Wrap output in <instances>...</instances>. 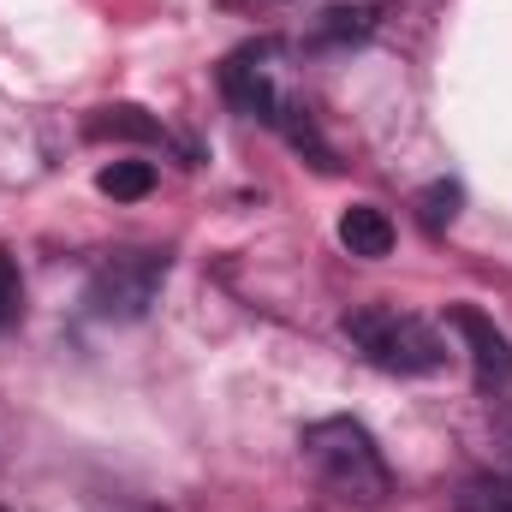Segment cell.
<instances>
[{
  "label": "cell",
  "mask_w": 512,
  "mask_h": 512,
  "mask_svg": "<svg viewBox=\"0 0 512 512\" xmlns=\"http://www.w3.org/2000/svg\"><path fill=\"white\" fill-rule=\"evenodd\" d=\"M304 447V465L316 471V483L334 495V501H352V507H382L393 495V471H387L376 435L358 423V417H322L298 435Z\"/></svg>",
  "instance_id": "1"
},
{
  "label": "cell",
  "mask_w": 512,
  "mask_h": 512,
  "mask_svg": "<svg viewBox=\"0 0 512 512\" xmlns=\"http://www.w3.org/2000/svg\"><path fill=\"white\" fill-rule=\"evenodd\" d=\"M346 340L376 364L387 376H429V370H441L447 364V340L423 322V316H411V310H393V304H358V310H346Z\"/></svg>",
  "instance_id": "2"
},
{
  "label": "cell",
  "mask_w": 512,
  "mask_h": 512,
  "mask_svg": "<svg viewBox=\"0 0 512 512\" xmlns=\"http://www.w3.org/2000/svg\"><path fill=\"white\" fill-rule=\"evenodd\" d=\"M221 84L233 96V108H245L262 126H280L292 143H304L310 126H298V102L286 96V78H280V42H251L239 48L227 66H221Z\"/></svg>",
  "instance_id": "3"
},
{
  "label": "cell",
  "mask_w": 512,
  "mask_h": 512,
  "mask_svg": "<svg viewBox=\"0 0 512 512\" xmlns=\"http://www.w3.org/2000/svg\"><path fill=\"white\" fill-rule=\"evenodd\" d=\"M161 280H167V256H155V251H114L96 274H90L84 304H90V316H102V322H137V316L155 304Z\"/></svg>",
  "instance_id": "4"
},
{
  "label": "cell",
  "mask_w": 512,
  "mask_h": 512,
  "mask_svg": "<svg viewBox=\"0 0 512 512\" xmlns=\"http://www.w3.org/2000/svg\"><path fill=\"white\" fill-rule=\"evenodd\" d=\"M447 328L465 340V352H471V370H477V387L483 393H501L512 387V340L483 316V310H471V304H453L447 310Z\"/></svg>",
  "instance_id": "5"
},
{
  "label": "cell",
  "mask_w": 512,
  "mask_h": 512,
  "mask_svg": "<svg viewBox=\"0 0 512 512\" xmlns=\"http://www.w3.org/2000/svg\"><path fill=\"white\" fill-rule=\"evenodd\" d=\"M340 245L352 256H364V262H382V256L393 251V221H387V209L352 203V209L340 215Z\"/></svg>",
  "instance_id": "6"
},
{
  "label": "cell",
  "mask_w": 512,
  "mask_h": 512,
  "mask_svg": "<svg viewBox=\"0 0 512 512\" xmlns=\"http://www.w3.org/2000/svg\"><path fill=\"white\" fill-rule=\"evenodd\" d=\"M96 191L114 197V203H137V197L155 191V167H149V161H108V167L96 173Z\"/></svg>",
  "instance_id": "7"
},
{
  "label": "cell",
  "mask_w": 512,
  "mask_h": 512,
  "mask_svg": "<svg viewBox=\"0 0 512 512\" xmlns=\"http://www.w3.org/2000/svg\"><path fill=\"white\" fill-rule=\"evenodd\" d=\"M90 137H143V143H167V131H161V120H149L143 108H102L96 120H90Z\"/></svg>",
  "instance_id": "8"
},
{
  "label": "cell",
  "mask_w": 512,
  "mask_h": 512,
  "mask_svg": "<svg viewBox=\"0 0 512 512\" xmlns=\"http://www.w3.org/2000/svg\"><path fill=\"white\" fill-rule=\"evenodd\" d=\"M376 30V6L358 0V6H328L322 24H316V42H364Z\"/></svg>",
  "instance_id": "9"
},
{
  "label": "cell",
  "mask_w": 512,
  "mask_h": 512,
  "mask_svg": "<svg viewBox=\"0 0 512 512\" xmlns=\"http://www.w3.org/2000/svg\"><path fill=\"white\" fill-rule=\"evenodd\" d=\"M453 512H512V477H471Z\"/></svg>",
  "instance_id": "10"
},
{
  "label": "cell",
  "mask_w": 512,
  "mask_h": 512,
  "mask_svg": "<svg viewBox=\"0 0 512 512\" xmlns=\"http://www.w3.org/2000/svg\"><path fill=\"white\" fill-rule=\"evenodd\" d=\"M24 310V280H18V262L0 251V328H12Z\"/></svg>",
  "instance_id": "11"
},
{
  "label": "cell",
  "mask_w": 512,
  "mask_h": 512,
  "mask_svg": "<svg viewBox=\"0 0 512 512\" xmlns=\"http://www.w3.org/2000/svg\"><path fill=\"white\" fill-rule=\"evenodd\" d=\"M453 215H459V185H429V191H423V221H429V233H441Z\"/></svg>",
  "instance_id": "12"
},
{
  "label": "cell",
  "mask_w": 512,
  "mask_h": 512,
  "mask_svg": "<svg viewBox=\"0 0 512 512\" xmlns=\"http://www.w3.org/2000/svg\"><path fill=\"white\" fill-rule=\"evenodd\" d=\"M0 512H6V507H0Z\"/></svg>",
  "instance_id": "13"
}]
</instances>
